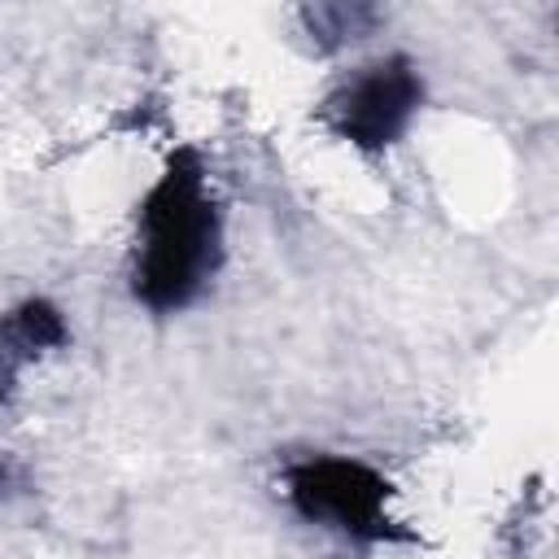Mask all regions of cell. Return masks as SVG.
<instances>
[{
  "label": "cell",
  "mask_w": 559,
  "mask_h": 559,
  "mask_svg": "<svg viewBox=\"0 0 559 559\" xmlns=\"http://www.w3.org/2000/svg\"><path fill=\"white\" fill-rule=\"evenodd\" d=\"M223 266V205L205 157L192 144L170 148L162 175L135 201L131 297L166 319L205 297Z\"/></svg>",
  "instance_id": "cell-1"
},
{
  "label": "cell",
  "mask_w": 559,
  "mask_h": 559,
  "mask_svg": "<svg viewBox=\"0 0 559 559\" xmlns=\"http://www.w3.org/2000/svg\"><path fill=\"white\" fill-rule=\"evenodd\" d=\"M284 498L293 515L358 546L419 542L393 515V480L354 454H306L284 467Z\"/></svg>",
  "instance_id": "cell-2"
},
{
  "label": "cell",
  "mask_w": 559,
  "mask_h": 559,
  "mask_svg": "<svg viewBox=\"0 0 559 559\" xmlns=\"http://www.w3.org/2000/svg\"><path fill=\"white\" fill-rule=\"evenodd\" d=\"M424 100H428V83H424L419 66L406 52H389V57H376V61L349 70L319 100V122L341 144L376 157L406 140Z\"/></svg>",
  "instance_id": "cell-3"
},
{
  "label": "cell",
  "mask_w": 559,
  "mask_h": 559,
  "mask_svg": "<svg viewBox=\"0 0 559 559\" xmlns=\"http://www.w3.org/2000/svg\"><path fill=\"white\" fill-rule=\"evenodd\" d=\"M66 345H70V323L52 297H22L17 306H9L0 314V406L13 402L31 362Z\"/></svg>",
  "instance_id": "cell-4"
},
{
  "label": "cell",
  "mask_w": 559,
  "mask_h": 559,
  "mask_svg": "<svg viewBox=\"0 0 559 559\" xmlns=\"http://www.w3.org/2000/svg\"><path fill=\"white\" fill-rule=\"evenodd\" d=\"M380 17L384 13L376 4H306L301 9V26L319 52H336L345 44L367 39L380 26Z\"/></svg>",
  "instance_id": "cell-5"
},
{
  "label": "cell",
  "mask_w": 559,
  "mask_h": 559,
  "mask_svg": "<svg viewBox=\"0 0 559 559\" xmlns=\"http://www.w3.org/2000/svg\"><path fill=\"white\" fill-rule=\"evenodd\" d=\"M4 489H9V463L0 459V493H4Z\"/></svg>",
  "instance_id": "cell-6"
}]
</instances>
